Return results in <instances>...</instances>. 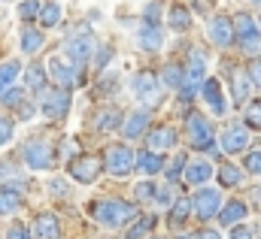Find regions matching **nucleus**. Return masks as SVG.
<instances>
[{
	"label": "nucleus",
	"mask_w": 261,
	"mask_h": 239,
	"mask_svg": "<svg viewBox=\"0 0 261 239\" xmlns=\"http://www.w3.org/2000/svg\"><path fill=\"white\" fill-rule=\"evenodd\" d=\"M88 212H91V218L100 227H125L130 218H134L137 206L134 203H125V200H116V197H103V200H94L88 206Z\"/></svg>",
	"instance_id": "obj_1"
},
{
	"label": "nucleus",
	"mask_w": 261,
	"mask_h": 239,
	"mask_svg": "<svg viewBox=\"0 0 261 239\" xmlns=\"http://www.w3.org/2000/svg\"><path fill=\"white\" fill-rule=\"evenodd\" d=\"M103 170L116 179H128L130 173L137 170V155L134 148L125 142H116V145H107L103 152Z\"/></svg>",
	"instance_id": "obj_2"
},
{
	"label": "nucleus",
	"mask_w": 261,
	"mask_h": 239,
	"mask_svg": "<svg viewBox=\"0 0 261 239\" xmlns=\"http://www.w3.org/2000/svg\"><path fill=\"white\" fill-rule=\"evenodd\" d=\"M186 136H189L192 148H197V152H213L216 155V130H213V124H210L206 115L189 112L186 115Z\"/></svg>",
	"instance_id": "obj_3"
},
{
	"label": "nucleus",
	"mask_w": 261,
	"mask_h": 239,
	"mask_svg": "<svg viewBox=\"0 0 261 239\" xmlns=\"http://www.w3.org/2000/svg\"><path fill=\"white\" fill-rule=\"evenodd\" d=\"M203 79H206V52H203V49H192V52H189V64H186V82H182V88H179L182 103L200 91Z\"/></svg>",
	"instance_id": "obj_4"
},
{
	"label": "nucleus",
	"mask_w": 261,
	"mask_h": 239,
	"mask_svg": "<svg viewBox=\"0 0 261 239\" xmlns=\"http://www.w3.org/2000/svg\"><path fill=\"white\" fill-rule=\"evenodd\" d=\"M70 91L67 88H43L40 91V112L46 115V118H52V121H61L67 118V112H70Z\"/></svg>",
	"instance_id": "obj_5"
},
{
	"label": "nucleus",
	"mask_w": 261,
	"mask_h": 239,
	"mask_svg": "<svg viewBox=\"0 0 261 239\" xmlns=\"http://www.w3.org/2000/svg\"><path fill=\"white\" fill-rule=\"evenodd\" d=\"M100 170H103V161H100L97 155H76V158L67 164L70 179L79 182V185H94L97 176H100Z\"/></svg>",
	"instance_id": "obj_6"
},
{
	"label": "nucleus",
	"mask_w": 261,
	"mask_h": 239,
	"mask_svg": "<svg viewBox=\"0 0 261 239\" xmlns=\"http://www.w3.org/2000/svg\"><path fill=\"white\" fill-rule=\"evenodd\" d=\"M130 91H134L137 100L146 103V106H158V103H161V82H158L155 73H149V70H143V73H137V76L130 79Z\"/></svg>",
	"instance_id": "obj_7"
},
{
	"label": "nucleus",
	"mask_w": 261,
	"mask_h": 239,
	"mask_svg": "<svg viewBox=\"0 0 261 239\" xmlns=\"http://www.w3.org/2000/svg\"><path fill=\"white\" fill-rule=\"evenodd\" d=\"M94 49H97V43H94V37L88 34V31H82V34H76V37H70L64 43V58L70 64H76V67H85L91 55H94Z\"/></svg>",
	"instance_id": "obj_8"
},
{
	"label": "nucleus",
	"mask_w": 261,
	"mask_h": 239,
	"mask_svg": "<svg viewBox=\"0 0 261 239\" xmlns=\"http://www.w3.org/2000/svg\"><path fill=\"white\" fill-rule=\"evenodd\" d=\"M21 158H24V164L31 167V170H49L52 164H55V158H52V145L46 142V139H28L24 145H21Z\"/></svg>",
	"instance_id": "obj_9"
},
{
	"label": "nucleus",
	"mask_w": 261,
	"mask_h": 239,
	"mask_svg": "<svg viewBox=\"0 0 261 239\" xmlns=\"http://www.w3.org/2000/svg\"><path fill=\"white\" fill-rule=\"evenodd\" d=\"M206 37H210V43L216 46V49H231L234 46V40H237V34H234V18H228V15H213L210 18V24H206Z\"/></svg>",
	"instance_id": "obj_10"
},
{
	"label": "nucleus",
	"mask_w": 261,
	"mask_h": 239,
	"mask_svg": "<svg viewBox=\"0 0 261 239\" xmlns=\"http://www.w3.org/2000/svg\"><path fill=\"white\" fill-rule=\"evenodd\" d=\"M192 209H195V215L200 221L216 218L219 209H222V194H219L216 188H203V185H200V191L192 197Z\"/></svg>",
	"instance_id": "obj_11"
},
{
	"label": "nucleus",
	"mask_w": 261,
	"mask_h": 239,
	"mask_svg": "<svg viewBox=\"0 0 261 239\" xmlns=\"http://www.w3.org/2000/svg\"><path fill=\"white\" fill-rule=\"evenodd\" d=\"M46 70H49V76H52V82H55L58 88H67V91H70V88L79 85V67L70 64L67 58H58V55L49 58V67H46Z\"/></svg>",
	"instance_id": "obj_12"
},
{
	"label": "nucleus",
	"mask_w": 261,
	"mask_h": 239,
	"mask_svg": "<svg viewBox=\"0 0 261 239\" xmlns=\"http://www.w3.org/2000/svg\"><path fill=\"white\" fill-rule=\"evenodd\" d=\"M200 97H203L206 109H210L216 118H222V115L228 112V103H225V91H222V82H219L216 76H206V79H203V85H200Z\"/></svg>",
	"instance_id": "obj_13"
},
{
	"label": "nucleus",
	"mask_w": 261,
	"mask_h": 239,
	"mask_svg": "<svg viewBox=\"0 0 261 239\" xmlns=\"http://www.w3.org/2000/svg\"><path fill=\"white\" fill-rule=\"evenodd\" d=\"M219 148H222L225 155H240V152H246V148H249V127H246V124H240V121L228 124V127H225V133H222Z\"/></svg>",
	"instance_id": "obj_14"
},
{
	"label": "nucleus",
	"mask_w": 261,
	"mask_h": 239,
	"mask_svg": "<svg viewBox=\"0 0 261 239\" xmlns=\"http://www.w3.org/2000/svg\"><path fill=\"white\" fill-rule=\"evenodd\" d=\"M176 142H179V133H176V127H170V124H158V127H152V130L146 133V148H149V152H158V155L176 148Z\"/></svg>",
	"instance_id": "obj_15"
},
{
	"label": "nucleus",
	"mask_w": 261,
	"mask_h": 239,
	"mask_svg": "<svg viewBox=\"0 0 261 239\" xmlns=\"http://www.w3.org/2000/svg\"><path fill=\"white\" fill-rule=\"evenodd\" d=\"M149 124H152V112L140 106V109H134L122 118V133H125V139H140L149 130Z\"/></svg>",
	"instance_id": "obj_16"
},
{
	"label": "nucleus",
	"mask_w": 261,
	"mask_h": 239,
	"mask_svg": "<svg viewBox=\"0 0 261 239\" xmlns=\"http://www.w3.org/2000/svg\"><path fill=\"white\" fill-rule=\"evenodd\" d=\"M213 164L210 161H203V158H192V161H186V170H182V176H186V182L189 185H195V188H200V185H206V182L213 179Z\"/></svg>",
	"instance_id": "obj_17"
},
{
	"label": "nucleus",
	"mask_w": 261,
	"mask_h": 239,
	"mask_svg": "<svg viewBox=\"0 0 261 239\" xmlns=\"http://www.w3.org/2000/svg\"><path fill=\"white\" fill-rule=\"evenodd\" d=\"M137 43H140V49L143 52H161V46H164V31H161V24H143L140 27V34H137Z\"/></svg>",
	"instance_id": "obj_18"
},
{
	"label": "nucleus",
	"mask_w": 261,
	"mask_h": 239,
	"mask_svg": "<svg viewBox=\"0 0 261 239\" xmlns=\"http://www.w3.org/2000/svg\"><path fill=\"white\" fill-rule=\"evenodd\" d=\"M246 212H249V206H246L243 200H228V203H222V209H219V224H222V227H234V224H240V221L246 218Z\"/></svg>",
	"instance_id": "obj_19"
},
{
	"label": "nucleus",
	"mask_w": 261,
	"mask_h": 239,
	"mask_svg": "<svg viewBox=\"0 0 261 239\" xmlns=\"http://www.w3.org/2000/svg\"><path fill=\"white\" fill-rule=\"evenodd\" d=\"M164 18H167V27L176 31V34H186V31L192 27V9H189L186 3H173Z\"/></svg>",
	"instance_id": "obj_20"
},
{
	"label": "nucleus",
	"mask_w": 261,
	"mask_h": 239,
	"mask_svg": "<svg viewBox=\"0 0 261 239\" xmlns=\"http://www.w3.org/2000/svg\"><path fill=\"white\" fill-rule=\"evenodd\" d=\"M122 109L119 106H103V109H97L94 112V130H100V133H110V130H116V127H122Z\"/></svg>",
	"instance_id": "obj_21"
},
{
	"label": "nucleus",
	"mask_w": 261,
	"mask_h": 239,
	"mask_svg": "<svg viewBox=\"0 0 261 239\" xmlns=\"http://www.w3.org/2000/svg\"><path fill=\"white\" fill-rule=\"evenodd\" d=\"M249 94H252V82L246 76V70H231V97L234 103H249Z\"/></svg>",
	"instance_id": "obj_22"
},
{
	"label": "nucleus",
	"mask_w": 261,
	"mask_h": 239,
	"mask_svg": "<svg viewBox=\"0 0 261 239\" xmlns=\"http://www.w3.org/2000/svg\"><path fill=\"white\" fill-rule=\"evenodd\" d=\"M234 34H237L240 43H246V40L261 37V27H258V21H255L249 12H240V15H234Z\"/></svg>",
	"instance_id": "obj_23"
},
{
	"label": "nucleus",
	"mask_w": 261,
	"mask_h": 239,
	"mask_svg": "<svg viewBox=\"0 0 261 239\" xmlns=\"http://www.w3.org/2000/svg\"><path fill=\"white\" fill-rule=\"evenodd\" d=\"M161 88H170V91H179L182 88V82H186V67L182 64H176V61H170V64H164V70H161Z\"/></svg>",
	"instance_id": "obj_24"
},
{
	"label": "nucleus",
	"mask_w": 261,
	"mask_h": 239,
	"mask_svg": "<svg viewBox=\"0 0 261 239\" xmlns=\"http://www.w3.org/2000/svg\"><path fill=\"white\" fill-rule=\"evenodd\" d=\"M137 170H140L143 176H155V173H161V170H164V158H161L158 152L143 148V152L137 155Z\"/></svg>",
	"instance_id": "obj_25"
},
{
	"label": "nucleus",
	"mask_w": 261,
	"mask_h": 239,
	"mask_svg": "<svg viewBox=\"0 0 261 239\" xmlns=\"http://www.w3.org/2000/svg\"><path fill=\"white\" fill-rule=\"evenodd\" d=\"M34 230H37V239H61V224H58V218L52 212H43L37 218Z\"/></svg>",
	"instance_id": "obj_26"
},
{
	"label": "nucleus",
	"mask_w": 261,
	"mask_h": 239,
	"mask_svg": "<svg viewBox=\"0 0 261 239\" xmlns=\"http://www.w3.org/2000/svg\"><path fill=\"white\" fill-rule=\"evenodd\" d=\"M0 103H3L6 109H15L21 118H31V115H34V106H28V103H24V94H21L18 88H9V91L0 97Z\"/></svg>",
	"instance_id": "obj_27"
},
{
	"label": "nucleus",
	"mask_w": 261,
	"mask_h": 239,
	"mask_svg": "<svg viewBox=\"0 0 261 239\" xmlns=\"http://www.w3.org/2000/svg\"><path fill=\"white\" fill-rule=\"evenodd\" d=\"M46 43V34L40 27H21V52L24 55H37Z\"/></svg>",
	"instance_id": "obj_28"
},
{
	"label": "nucleus",
	"mask_w": 261,
	"mask_h": 239,
	"mask_svg": "<svg viewBox=\"0 0 261 239\" xmlns=\"http://www.w3.org/2000/svg\"><path fill=\"white\" fill-rule=\"evenodd\" d=\"M189 215H192V197H176L173 206H170V212H167V224L170 227H179Z\"/></svg>",
	"instance_id": "obj_29"
},
{
	"label": "nucleus",
	"mask_w": 261,
	"mask_h": 239,
	"mask_svg": "<svg viewBox=\"0 0 261 239\" xmlns=\"http://www.w3.org/2000/svg\"><path fill=\"white\" fill-rule=\"evenodd\" d=\"M21 209V191L18 188H0V215H15Z\"/></svg>",
	"instance_id": "obj_30"
},
{
	"label": "nucleus",
	"mask_w": 261,
	"mask_h": 239,
	"mask_svg": "<svg viewBox=\"0 0 261 239\" xmlns=\"http://www.w3.org/2000/svg\"><path fill=\"white\" fill-rule=\"evenodd\" d=\"M18 76H21V64H18V61H3V64H0V97L15 85Z\"/></svg>",
	"instance_id": "obj_31"
},
{
	"label": "nucleus",
	"mask_w": 261,
	"mask_h": 239,
	"mask_svg": "<svg viewBox=\"0 0 261 239\" xmlns=\"http://www.w3.org/2000/svg\"><path fill=\"white\" fill-rule=\"evenodd\" d=\"M61 15H64V12H61V3H58V0H46V3L40 6V15H37V18H40L43 27H58Z\"/></svg>",
	"instance_id": "obj_32"
},
{
	"label": "nucleus",
	"mask_w": 261,
	"mask_h": 239,
	"mask_svg": "<svg viewBox=\"0 0 261 239\" xmlns=\"http://www.w3.org/2000/svg\"><path fill=\"white\" fill-rule=\"evenodd\" d=\"M24 85L40 94V91L46 88V67H43V64H31V67L24 70Z\"/></svg>",
	"instance_id": "obj_33"
},
{
	"label": "nucleus",
	"mask_w": 261,
	"mask_h": 239,
	"mask_svg": "<svg viewBox=\"0 0 261 239\" xmlns=\"http://www.w3.org/2000/svg\"><path fill=\"white\" fill-rule=\"evenodd\" d=\"M216 179H219V185H225V188H237V185L243 182V173H240L237 167H231V164H225V167H219V173H216Z\"/></svg>",
	"instance_id": "obj_34"
},
{
	"label": "nucleus",
	"mask_w": 261,
	"mask_h": 239,
	"mask_svg": "<svg viewBox=\"0 0 261 239\" xmlns=\"http://www.w3.org/2000/svg\"><path fill=\"white\" fill-rule=\"evenodd\" d=\"M0 182H3L6 188H21V176H18V170H15L12 164H6V161H0Z\"/></svg>",
	"instance_id": "obj_35"
},
{
	"label": "nucleus",
	"mask_w": 261,
	"mask_h": 239,
	"mask_svg": "<svg viewBox=\"0 0 261 239\" xmlns=\"http://www.w3.org/2000/svg\"><path fill=\"white\" fill-rule=\"evenodd\" d=\"M243 124L249 130H261V100H252L246 106V115H243Z\"/></svg>",
	"instance_id": "obj_36"
},
{
	"label": "nucleus",
	"mask_w": 261,
	"mask_h": 239,
	"mask_svg": "<svg viewBox=\"0 0 261 239\" xmlns=\"http://www.w3.org/2000/svg\"><path fill=\"white\" fill-rule=\"evenodd\" d=\"M161 18H164V6H161L158 0L146 3V9H143V24H161Z\"/></svg>",
	"instance_id": "obj_37"
},
{
	"label": "nucleus",
	"mask_w": 261,
	"mask_h": 239,
	"mask_svg": "<svg viewBox=\"0 0 261 239\" xmlns=\"http://www.w3.org/2000/svg\"><path fill=\"white\" fill-rule=\"evenodd\" d=\"M243 170L249 176H261V148H252L243 155Z\"/></svg>",
	"instance_id": "obj_38"
},
{
	"label": "nucleus",
	"mask_w": 261,
	"mask_h": 239,
	"mask_svg": "<svg viewBox=\"0 0 261 239\" xmlns=\"http://www.w3.org/2000/svg\"><path fill=\"white\" fill-rule=\"evenodd\" d=\"M152 227H155V218H152V215H143V218H140V221L128 230V239H143Z\"/></svg>",
	"instance_id": "obj_39"
},
{
	"label": "nucleus",
	"mask_w": 261,
	"mask_h": 239,
	"mask_svg": "<svg viewBox=\"0 0 261 239\" xmlns=\"http://www.w3.org/2000/svg\"><path fill=\"white\" fill-rule=\"evenodd\" d=\"M40 0H24V3H18V18L21 21H34L37 15H40Z\"/></svg>",
	"instance_id": "obj_40"
},
{
	"label": "nucleus",
	"mask_w": 261,
	"mask_h": 239,
	"mask_svg": "<svg viewBox=\"0 0 261 239\" xmlns=\"http://www.w3.org/2000/svg\"><path fill=\"white\" fill-rule=\"evenodd\" d=\"M152 200H155L158 206H173V200H176V197H173L170 182H167V185H155V197H152Z\"/></svg>",
	"instance_id": "obj_41"
},
{
	"label": "nucleus",
	"mask_w": 261,
	"mask_h": 239,
	"mask_svg": "<svg viewBox=\"0 0 261 239\" xmlns=\"http://www.w3.org/2000/svg\"><path fill=\"white\" fill-rule=\"evenodd\" d=\"M186 161H189L186 155H176V158L170 161V167H167V173H164V176H167V182H176L179 176H182V170H186Z\"/></svg>",
	"instance_id": "obj_42"
},
{
	"label": "nucleus",
	"mask_w": 261,
	"mask_h": 239,
	"mask_svg": "<svg viewBox=\"0 0 261 239\" xmlns=\"http://www.w3.org/2000/svg\"><path fill=\"white\" fill-rule=\"evenodd\" d=\"M94 52H97V55H91V61H94V70H103V67L113 61V46H97Z\"/></svg>",
	"instance_id": "obj_43"
},
{
	"label": "nucleus",
	"mask_w": 261,
	"mask_h": 239,
	"mask_svg": "<svg viewBox=\"0 0 261 239\" xmlns=\"http://www.w3.org/2000/svg\"><path fill=\"white\" fill-rule=\"evenodd\" d=\"M134 197H137V203L152 200V197H155V185H152V182H140V185L134 188Z\"/></svg>",
	"instance_id": "obj_44"
},
{
	"label": "nucleus",
	"mask_w": 261,
	"mask_h": 239,
	"mask_svg": "<svg viewBox=\"0 0 261 239\" xmlns=\"http://www.w3.org/2000/svg\"><path fill=\"white\" fill-rule=\"evenodd\" d=\"M246 76L252 82V88H261V58H252L249 67H246Z\"/></svg>",
	"instance_id": "obj_45"
},
{
	"label": "nucleus",
	"mask_w": 261,
	"mask_h": 239,
	"mask_svg": "<svg viewBox=\"0 0 261 239\" xmlns=\"http://www.w3.org/2000/svg\"><path fill=\"white\" fill-rule=\"evenodd\" d=\"M12 130H15V127H12V121L0 115V148H3V145H6V142L12 139Z\"/></svg>",
	"instance_id": "obj_46"
},
{
	"label": "nucleus",
	"mask_w": 261,
	"mask_h": 239,
	"mask_svg": "<svg viewBox=\"0 0 261 239\" xmlns=\"http://www.w3.org/2000/svg\"><path fill=\"white\" fill-rule=\"evenodd\" d=\"M6 239H31V230H28L24 224H12V227L6 230Z\"/></svg>",
	"instance_id": "obj_47"
},
{
	"label": "nucleus",
	"mask_w": 261,
	"mask_h": 239,
	"mask_svg": "<svg viewBox=\"0 0 261 239\" xmlns=\"http://www.w3.org/2000/svg\"><path fill=\"white\" fill-rule=\"evenodd\" d=\"M231 239H252V227H246V224H234V227H231Z\"/></svg>",
	"instance_id": "obj_48"
},
{
	"label": "nucleus",
	"mask_w": 261,
	"mask_h": 239,
	"mask_svg": "<svg viewBox=\"0 0 261 239\" xmlns=\"http://www.w3.org/2000/svg\"><path fill=\"white\" fill-rule=\"evenodd\" d=\"M49 191H52V194H58V197H67V185L61 179H52V182H49Z\"/></svg>",
	"instance_id": "obj_49"
},
{
	"label": "nucleus",
	"mask_w": 261,
	"mask_h": 239,
	"mask_svg": "<svg viewBox=\"0 0 261 239\" xmlns=\"http://www.w3.org/2000/svg\"><path fill=\"white\" fill-rule=\"evenodd\" d=\"M192 239H222V236H219L216 230H197V233H195Z\"/></svg>",
	"instance_id": "obj_50"
},
{
	"label": "nucleus",
	"mask_w": 261,
	"mask_h": 239,
	"mask_svg": "<svg viewBox=\"0 0 261 239\" xmlns=\"http://www.w3.org/2000/svg\"><path fill=\"white\" fill-rule=\"evenodd\" d=\"M252 197H255V200L261 203V188H258V191H252Z\"/></svg>",
	"instance_id": "obj_51"
},
{
	"label": "nucleus",
	"mask_w": 261,
	"mask_h": 239,
	"mask_svg": "<svg viewBox=\"0 0 261 239\" xmlns=\"http://www.w3.org/2000/svg\"><path fill=\"white\" fill-rule=\"evenodd\" d=\"M246 3H258V6H261V0H246Z\"/></svg>",
	"instance_id": "obj_52"
},
{
	"label": "nucleus",
	"mask_w": 261,
	"mask_h": 239,
	"mask_svg": "<svg viewBox=\"0 0 261 239\" xmlns=\"http://www.w3.org/2000/svg\"><path fill=\"white\" fill-rule=\"evenodd\" d=\"M176 239H192V236H176Z\"/></svg>",
	"instance_id": "obj_53"
},
{
	"label": "nucleus",
	"mask_w": 261,
	"mask_h": 239,
	"mask_svg": "<svg viewBox=\"0 0 261 239\" xmlns=\"http://www.w3.org/2000/svg\"><path fill=\"white\" fill-rule=\"evenodd\" d=\"M258 27H261V18H258Z\"/></svg>",
	"instance_id": "obj_54"
},
{
	"label": "nucleus",
	"mask_w": 261,
	"mask_h": 239,
	"mask_svg": "<svg viewBox=\"0 0 261 239\" xmlns=\"http://www.w3.org/2000/svg\"><path fill=\"white\" fill-rule=\"evenodd\" d=\"M155 239H158V236H155Z\"/></svg>",
	"instance_id": "obj_55"
}]
</instances>
